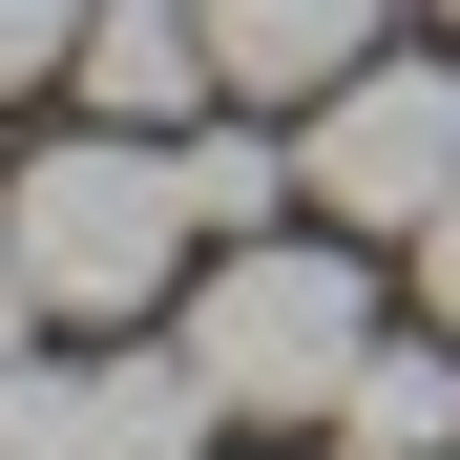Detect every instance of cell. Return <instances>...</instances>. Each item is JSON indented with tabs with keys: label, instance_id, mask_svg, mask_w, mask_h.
Segmentation results:
<instances>
[{
	"label": "cell",
	"instance_id": "cell-1",
	"mask_svg": "<svg viewBox=\"0 0 460 460\" xmlns=\"http://www.w3.org/2000/svg\"><path fill=\"white\" fill-rule=\"evenodd\" d=\"M0 252L63 335H146L168 293L209 272V209H189V126H84L0 189Z\"/></svg>",
	"mask_w": 460,
	"mask_h": 460
},
{
	"label": "cell",
	"instance_id": "cell-2",
	"mask_svg": "<svg viewBox=\"0 0 460 460\" xmlns=\"http://www.w3.org/2000/svg\"><path fill=\"white\" fill-rule=\"evenodd\" d=\"M168 335H189V376L230 419H335L356 356H376V272H356V230H230L168 293Z\"/></svg>",
	"mask_w": 460,
	"mask_h": 460
},
{
	"label": "cell",
	"instance_id": "cell-3",
	"mask_svg": "<svg viewBox=\"0 0 460 460\" xmlns=\"http://www.w3.org/2000/svg\"><path fill=\"white\" fill-rule=\"evenodd\" d=\"M293 189H314V230H376V252H398V230L460 189V63H398V42H376L356 84H314V105H293Z\"/></svg>",
	"mask_w": 460,
	"mask_h": 460
},
{
	"label": "cell",
	"instance_id": "cell-4",
	"mask_svg": "<svg viewBox=\"0 0 460 460\" xmlns=\"http://www.w3.org/2000/svg\"><path fill=\"white\" fill-rule=\"evenodd\" d=\"M63 84H84V126H209L230 105L189 0H84V63H63Z\"/></svg>",
	"mask_w": 460,
	"mask_h": 460
},
{
	"label": "cell",
	"instance_id": "cell-5",
	"mask_svg": "<svg viewBox=\"0 0 460 460\" xmlns=\"http://www.w3.org/2000/svg\"><path fill=\"white\" fill-rule=\"evenodd\" d=\"M189 22H209V84L230 105H314V84L376 63V0H189Z\"/></svg>",
	"mask_w": 460,
	"mask_h": 460
},
{
	"label": "cell",
	"instance_id": "cell-6",
	"mask_svg": "<svg viewBox=\"0 0 460 460\" xmlns=\"http://www.w3.org/2000/svg\"><path fill=\"white\" fill-rule=\"evenodd\" d=\"M314 439H335V460H460V335H376Z\"/></svg>",
	"mask_w": 460,
	"mask_h": 460
},
{
	"label": "cell",
	"instance_id": "cell-7",
	"mask_svg": "<svg viewBox=\"0 0 460 460\" xmlns=\"http://www.w3.org/2000/svg\"><path fill=\"white\" fill-rule=\"evenodd\" d=\"M0 460H126V419H105V376H63L42 335L0 356Z\"/></svg>",
	"mask_w": 460,
	"mask_h": 460
},
{
	"label": "cell",
	"instance_id": "cell-8",
	"mask_svg": "<svg viewBox=\"0 0 460 460\" xmlns=\"http://www.w3.org/2000/svg\"><path fill=\"white\" fill-rule=\"evenodd\" d=\"M189 209H209V252H230V230H293L314 189H293V146H252V126H189Z\"/></svg>",
	"mask_w": 460,
	"mask_h": 460
},
{
	"label": "cell",
	"instance_id": "cell-9",
	"mask_svg": "<svg viewBox=\"0 0 460 460\" xmlns=\"http://www.w3.org/2000/svg\"><path fill=\"white\" fill-rule=\"evenodd\" d=\"M63 63H84V0H0V105L63 84Z\"/></svg>",
	"mask_w": 460,
	"mask_h": 460
},
{
	"label": "cell",
	"instance_id": "cell-10",
	"mask_svg": "<svg viewBox=\"0 0 460 460\" xmlns=\"http://www.w3.org/2000/svg\"><path fill=\"white\" fill-rule=\"evenodd\" d=\"M398 252H419V314H439V335H460V189H439V209H419V230H398Z\"/></svg>",
	"mask_w": 460,
	"mask_h": 460
},
{
	"label": "cell",
	"instance_id": "cell-11",
	"mask_svg": "<svg viewBox=\"0 0 460 460\" xmlns=\"http://www.w3.org/2000/svg\"><path fill=\"white\" fill-rule=\"evenodd\" d=\"M439 22H460V0H439Z\"/></svg>",
	"mask_w": 460,
	"mask_h": 460
}]
</instances>
